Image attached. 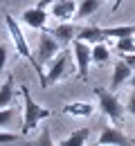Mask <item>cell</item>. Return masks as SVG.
<instances>
[{"label":"cell","mask_w":135,"mask_h":146,"mask_svg":"<svg viewBox=\"0 0 135 146\" xmlns=\"http://www.w3.org/2000/svg\"><path fill=\"white\" fill-rule=\"evenodd\" d=\"M5 25H7V29H9V36L14 40V47H16V52H18L23 58H27V63L34 68V72L39 76V83L43 88H47V72H45V68L39 63V58L32 54V50H29V43H27V38L23 34V29H20L18 20L14 18L11 14H5Z\"/></svg>","instance_id":"cell-1"},{"label":"cell","mask_w":135,"mask_h":146,"mask_svg":"<svg viewBox=\"0 0 135 146\" xmlns=\"http://www.w3.org/2000/svg\"><path fill=\"white\" fill-rule=\"evenodd\" d=\"M18 90H20V97H23V126H20V133L23 135H29L32 130H36V126H39L43 119L52 117V110L41 106V104H36L27 86H20Z\"/></svg>","instance_id":"cell-2"},{"label":"cell","mask_w":135,"mask_h":146,"mask_svg":"<svg viewBox=\"0 0 135 146\" xmlns=\"http://www.w3.org/2000/svg\"><path fill=\"white\" fill-rule=\"evenodd\" d=\"M95 97L99 99V110H101L113 124H119V121L124 119V108H126V106L119 104L117 94L108 92L106 88H95Z\"/></svg>","instance_id":"cell-3"},{"label":"cell","mask_w":135,"mask_h":146,"mask_svg":"<svg viewBox=\"0 0 135 146\" xmlns=\"http://www.w3.org/2000/svg\"><path fill=\"white\" fill-rule=\"evenodd\" d=\"M72 58H74V65H77L79 79L86 81L88 79V68L92 63V45H88L86 40H72Z\"/></svg>","instance_id":"cell-4"},{"label":"cell","mask_w":135,"mask_h":146,"mask_svg":"<svg viewBox=\"0 0 135 146\" xmlns=\"http://www.w3.org/2000/svg\"><path fill=\"white\" fill-rule=\"evenodd\" d=\"M59 50H61V43H59L47 29H43L41 36H39V45H36V58H39V63L41 65L50 63V61L59 54Z\"/></svg>","instance_id":"cell-5"},{"label":"cell","mask_w":135,"mask_h":146,"mask_svg":"<svg viewBox=\"0 0 135 146\" xmlns=\"http://www.w3.org/2000/svg\"><path fill=\"white\" fill-rule=\"evenodd\" d=\"M70 70V54H57L50 61V70H47V86H54L59 83Z\"/></svg>","instance_id":"cell-6"},{"label":"cell","mask_w":135,"mask_h":146,"mask_svg":"<svg viewBox=\"0 0 135 146\" xmlns=\"http://www.w3.org/2000/svg\"><path fill=\"white\" fill-rule=\"evenodd\" d=\"M52 7V16L59 18L61 23H70L72 18H77V7L79 2L77 0H57Z\"/></svg>","instance_id":"cell-7"},{"label":"cell","mask_w":135,"mask_h":146,"mask_svg":"<svg viewBox=\"0 0 135 146\" xmlns=\"http://www.w3.org/2000/svg\"><path fill=\"white\" fill-rule=\"evenodd\" d=\"M20 18L23 23L27 25V27H34V29H45V25H47V9H43V7H29V9H25L23 14H20Z\"/></svg>","instance_id":"cell-8"},{"label":"cell","mask_w":135,"mask_h":146,"mask_svg":"<svg viewBox=\"0 0 135 146\" xmlns=\"http://www.w3.org/2000/svg\"><path fill=\"white\" fill-rule=\"evenodd\" d=\"M99 144H113V146H133L131 144V139L124 135V133H119L115 126H104L101 130V135H99Z\"/></svg>","instance_id":"cell-9"},{"label":"cell","mask_w":135,"mask_h":146,"mask_svg":"<svg viewBox=\"0 0 135 146\" xmlns=\"http://www.w3.org/2000/svg\"><path fill=\"white\" fill-rule=\"evenodd\" d=\"M77 38L79 40H86L88 45H97V43L106 40V34H104V27L88 25V27H79L77 29Z\"/></svg>","instance_id":"cell-10"},{"label":"cell","mask_w":135,"mask_h":146,"mask_svg":"<svg viewBox=\"0 0 135 146\" xmlns=\"http://www.w3.org/2000/svg\"><path fill=\"white\" fill-rule=\"evenodd\" d=\"M133 76V70L128 68V63L124 61V58H119L115 63V68H113V79H110V90H117L122 83H126L128 79Z\"/></svg>","instance_id":"cell-11"},{"label":"cell","mask_w":135,"mask_h":146,"mask_svg":"<svg viewBox=\"0 0 135 146\" xmlns=\"http://www.w3.org/2000/svg\"><path fill=\"white\" fill-rule=\"evenodd\" d=\"M47 32L57 38L61 45H68V43H72V40L77 38V27H74L72 23H61V25L52 27V29H47Z\"/></svg>","instance_id":"cell-12"},{"label":"cell","mask_w":135,"mask_h":146,"mask_svg":"<svg viewBox=\"0 0 135 146\" xmlns=\"http://www.w3.org/2000/svg\"><path fill=\"white\" fill-rule=\"evenodd\" d=\"M92 112H95V106L90 101H72L63 106V115H70V117H90Z\"/></svg>","instance_id":"cell-13"},{"label":"cell","mask_w":135,"mask_h":146,"mask_svg":"<svg viewBox=\"0 0 135 146\" xmlns=\"http://www.w3.org/2000/svg\"><path fill=\"white\" fill-rule=\"evenodd\" d=\"M88 137H90V128H77V130H72L65 139H61L57 146H86Z\"/></svg>","instance_id":"cell-14"},{"label":"cell","mask_w":135,"mask_h":146,"mask_svg":"<svg viewBox=\"0 0 135 146\" xmlns=\"http://www.w3.org/2000/svg\"><path fill=\"white\" fill-rule=\"evenodd\" d=\"M14 94H16V90H14V76L9 74V79L0 83V110L9 108V104L14 101Z\"/></svg>","instance_id":"cell-15"},{"label":"cell","mask_w":135,"mask_h":146,"mask_svg":"<svg viewBox=\"0 0 135 146\" xmlns=\"http://www.w3.org/2000/svg\"><path fill=\"white\" fill-rule=\"evenodd\" d=\"M106 38H126V36H135V23L131 25H115V27H104Z\"/></svg>","instance_id":"cell-16"},{"label":"cell","mask_w":135,"mask_h":146,"mask_svg":"<svg viewBox=\"0 0 135 146\" xmlns=\"http://www.w3.org/2000/svg\"><path fill=\"white\" fill-rule=\"evenodd\" d=\"M99 5H101V0H79L77 18H88V16H92L95 11H99Z\"/></svg>","instance_id":"cell-17"},{"label":"cell","mask_w":135,"mask_h":146,"mask_svg":"<svg viewBox=\"0 0 135 146\" xmlns=\"http://www.w3.org/2000/svg\"><path fill=\"white\" fill-rule=\"evenodd\" d=\"M108 58H110V50H108L104 43H97V45H92V63L101 65V63H106Z\"/></svg>","instance_id":"cell-18"},{"label":"cell","mask_w":135,"mask_h":146,"mask_svg":"<svg viewBox=\"0 0 135 146\" xmlns=\"http://www.w3.org/2000/svg\"><path fill=\"white\" fill-rule=\"evenodd\" d=\"M115 47L119 54H133L135 52V36H126V38H117Z\"/></svg>","instance_id":"cell-19"},{"label":"cell","mask_w":135,"mask_h":146,"mask_svg":"<svg viewBox=\"0 0 135 146\" xmlns=\"http://www.w3.org/2000/svg\"><path fill=\"white\" fill-rule=\"evenodd\" d=\"M32 146H57L54 142H52V133H50V128H47V126L43 128L41 135H39V139L32 142Z\"/></svg>","instance_id":"cell-20"},{"label":"cell","mask_w":135,"mask_h":146,"mask_svg":"<svg viewBox=\"0 0 135 146\" xmlns=\"http://www.w3.org/2000/svg\"><path fill=\"white\" fill-rule=\"evenodd\" d=\"M11 119H14V110H11V108H2V110H0V128L9 126Z\"/></svg>","instance_id":"cell-21"},{"label":"cell","mask_w":135,"mask_h":146,"mask_svg":"<svg viewBox=\"0 0 135 146\" xmlns=\"http://www.w3.org/2000/svg\"><path fill=\"white\" fill-rule=\"evenodd\" d=\"M20 135L16 133H0V144H11V142H18Z\"/></svg>","instance_id":"cell-22"},{"label":"cell","mask_w":135,"mask_h":146,"mask_svg":"<svg viewBox=\"0 0 135 146\" xmlns=\"http://www.w3.org/2000/svg\"><path fill=\"white\" fill-rule=\"evenodd\" d=\"M7 61H9V50H7L5 45H0V74H2V70H5Z\"/></svg>","instance_id":"cell-23"},{"label":"cell","mask_w":135,"mask_h":146,"mask_svg":"<svg viewBox=\"0 0 135 146\" xmlns=\"http://www.w3.org/2000/svg\"><path fill=\"white\" fill-rule=\"evenodd\" d=\"M126 110L135 117V90L131 92V94H128V99H126Z\"/></svg>","instance_id":"cell-24"},{"label":"cell","mask_w":135,"mask_h":146,"mask_svg":"<svg viewBox=\"0 0 135 146\" xmlns=\"http://www.w3.org/2000/svg\"><path fill=\"white\" fill-rule=\"evenodd\" d=\"M122 58L128 63V68H131V70L135 72V52H133V54H122Z\"/></svg>","instance_id":"cell-25"},{"label":"cell","mask_w":135,"mask_h":146,"mask_svg":"<svg viewBox=\"0 0 135 146\" xmlns=\"http://www.w3.org/2000/svg\"><path fill=\"white\" fill-rule=\"evenodd\" d=\"M54 2H57V0H39V7H43V9H45V7L54 5Z\"/></svg>","instance_id":"cell-26"},{"label":"cell","mask_w":135,"mask_h":146,"mask_svg":"<svg viewBox=\"0 0 135 146\" xmlns=\"http://www.w3.org/2000/svg\"><path fill=\"white\" fill-rule=\"evenodd\" d=\"M122 2H124V0H115V2H113V11H117V9H119V5H122Z\"/></svg>","instance_id":"cell-27"},{"label":"cell","mask_w":135,"mask_h":146,"mask_svg":"<svg viewBox=\"0 0 135 146\" xmlns=\"http://www.w3.org/2000/svg\"><path fill=\"white\" fill-rule=\"evenodd\" d=\"M128 81H131V86H133V90H135V74L131 76V79H128Z\"/></svg>","instance_id":"cell-28"},{"label":"cell","mask_w":135,"mask_h":146,"mask_svg":"<svg viewBox=\"0 0 135 146\" xmlns=\"http://www.w3.org/2000/svg\"><path fill=\"white\" fill-rule=\"evenodd\" d=\"M101 146H113V144H101Z\"/></svg>","instance_id":"cell-29"}]
</instances>
